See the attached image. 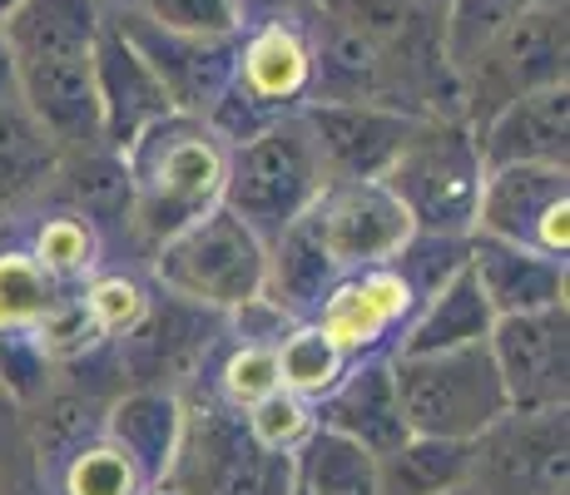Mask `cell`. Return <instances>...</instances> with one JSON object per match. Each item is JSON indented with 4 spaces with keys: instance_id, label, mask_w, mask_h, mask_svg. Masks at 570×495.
<instances>
[{
    "instance_id": "obj_1",
    "label": "cell",
    "mask_w": 570,
    "mask_h": 495,
    "mask_svg": "<svg viewBox=\"0 0 570 495\" xmlns=\"http://www.w3.org/2000/svg\"><path fill=\"white\" fill-rule=\"evenodd\" d=\"M0 36L16 65V99L55 139V149L75 154L105 145L100 99H95L100 6L95 0H20Z\"/></svg>"
},
{
    "instance_id": "obj_2",
    "label": "cell",
    "mask_w": 570,
    "mask_h": 495,
    "mask_svg": "<svg viewBox=\"0 0 570 495\" xmlns=\"http://www.w3.org/2000/svg\"><path fill=\"white\" fill-rule=\"evenodd\" d=\"M129 169V238L139 263L174 234L224 204L228 145L208 119L169 115L125 149Z\"/></svg>"
},
{
    "instance_id": "obj_3",
    "label": "cell",
    "mask_w": 570,
    "mask_h": 495,
    "mask_svg": "<svg viewBox=\"0 0 570 495\" xmlns=\"http://www.w3.org/2000/svg\"><path fill=\"white\" fill-rule=\"evenodd\" d=\"M323 164H317L313 135L298 115H283L273 125L254 129L248 139L228 145V169H224V204L244 228H254L263 244L298 224L323 194Z\"/></svg>"
},
{
    "instance_id": "obj_4",
    "label": "cell",
    "mask_w": 570,
    "mask_h": 495,
    "mask_svg": "<svg viewBox=\"0 0 570 495\" xmlns=\"http://www.w3.org/2000/svg\"><path fill=\"white\" fill-rule=\"evenodd\" d=\"M164 486L179 495H293V456L263 446L244 412L199 387L184 396V432Z\"/></svg>"
},
{
    "instance_id": "obj_5",
    "label": "cell",
    "mask_w": 570,
    "mask_h": 495,
    "mask_svg": "<svg viewBox=\"0 0 570 495\" xmlns=\"http://www.w3.org/2000/svg\"><path fill=\"white\" fill-rule=\"evenodd\" d=\"M263 258L268 248L254 228H244L228 208H214L149 253L145 273L159 293L184 297L204 313L234 317L263 297Z\"/></svg>"
},
{
    "instance_id": "obj_6",
    "label": "cell",
    "mask_w": 570,
    "mask_h": 495,
    "mask_svg": "<svg viewBox=\"0 0 570 495\" xmlns=\"http://www.w3.org/2000/svg\"><path fill=\"white\" fill-rule=\"evenodd\" d=\"M481 179H487V164H481L471 125L426 119L377 184L402 204L412 234H471Z\"/></svg>"
},
{
    "instance_id": "obj_7",
    "label": "cell",
    "mask_w": 570,
    "mask_h": 495,
    "mask_svg": "<svg viewBox=\"0 0 570 495\" xmlns=\"http://www.w3.org/2000/svg\"><path fill=\"white\" fill-rule=\"evenodd\" d=\"M392 377L412 436L476 442L511 412L487 343L432 352V357H392Z\"/></svg>"
},
{
    "instance_id": "obj_8",
    "label": "cell",
    "mask_w": 570,
    "mask_h": 495,
    "mask_svg": "<svg viewBox=\"0 0 570 495\" xmlns=\"http://www.w3.org/2000/svg\"><path fill=\"white\" fill-rule=\"evenodd\" d=\"M570 20H566V0L551 6H525L521 16H511L507 26L491 36V46L471 60V70L462 75V119L471 129L501 109L507 99L531 95V90H551L566 85L570 70Z\"/></svg>"
},
{
    "instance_id": "obj_9",
    "label": "cell",
    "mask_w": 570,
    "mask_h": 495,
    "mask_svg": "<svg viewBox=\"0 0 570 495\" xmlns=\"http://www.w3.org/2000/svg\"><path fill=\"white\" fill-rule=\"evenodd\" d=\"M224 343H228V317L204 313V307L155 288L149 313L109 347H115V367L125 387H159L189 396L194 387H204Z\"/></svg>"
},
{
    "instance_id": "obj_10",
    "label": "cell",
    "mask_w": 570,
    "mask_h": 495,
    "mask_svg": "<svg viewBox=\"0 0 570 495\" xmlns=\"http://www.w3.org/2000/svg\"><path fill=\"white\" fill-rule=\"evenodd\" d=\"M471 234L507 238V244L570 263V164L487 169Z\"/></svg>"
},
{
    "instance_id": "obj_11",
    "label": "cell",
    "mask_w": 570,
    "mask_h": 495,
    "mask_svg": "<svg viewBox=\"0 0 570 495\" xmlns=\"http://www.w3.org/2000/svg\"><path fill=\"white\" fill-rule=\"evenodd\" d=\"M570 422L566 412H507L471 442L476 495H566Z\"/></svg>"
},
{
    "instance_id": "obj_12",
    "label": "cell",
    "mask_w": 570,
    "mask_h": 495,
    "mask_svg": "<svg viewBox=\"0 0 570 495\" xmlns=\"http://www.w3.org/2000/svg\"><path fill=\"white\" fill-rule=\"evenodd\" d=\"M511 412H566L570 406V307L497 317L487 337Z\"/></svg>"
},
{
    "instance_id": "obj_13",
    "label": "cell",
    "mask_w": 570,
    "mask_h": 495,
    "mask_svg": "<svg viewBox=\"0 0 570 495\" xmlns=\"http://www.w3.org/2000/svg\"><path fill=\"white\" fill-rule=\"evenodd\" d=\"M303 218H308V228L317 234V244L327 248V258L337 263V273L382 268L412 238L402 204L377 179L323 184V194L313 198V208Z\"/></svg>"
},
{
    "instance_id": "obj_14",
    "label": "cell",
    "mask_w": 570,
    "mask_h": 495,
    "mask_svg": "<svg viewBox=\"0 0 570 495\" xmlns=\"http://www.w3.org/2000/svg\"><path fill=\"white\" fill-rule=\"evenodd\" d=\"M100 16L145 55V65L159 75L164 95H169L174 115H194V119L214 115L218 99L228 95V80H234L238 40L174 36V30H159V26H149V20L129 16V10H115V6H100Z\"/></svg>"
},
{
    "instance_id": "obj_15",
    "label": "cell",
    "mask_w": 570,
    "mask_h": 495,
    "mask_svg": "<svg viewBox=\"0 0 570 495\" xmlns=\"http://www.w3.org/2000/svg\"><path fill=\"white\" fill-rule=\"evenodd\" d=\"M303 125L313 135L323 179L353 184V179H382L392 169V159L402 154V145L426 119L387 105H308Z\"/></svg>"
},
{
    "instance_id": "obj_16",
    "label": "cell",
    "mask_w": 570,
    "mask_h": 495,
    "mask_svg": "<svg viewBox=\"0 0 570 495\" xmlns=\"http://www.w3.org/2000/svg\"><path fill=\"white\" fill-rule=\"evenodd\" d=\"M416 297L407 283L382 263V268H357L343 273L333 283V293L323 297L313 323L333 337L347 357H372V352H397L402 327L412 323Z\"/></svg>"
},
{
    "instance_id": "obj_17",
    "label": "cell",
    "mask_w": 570,
    "mask_h": 495,
    "mask_svg": "<svg viewBox=\"0 0 570 495\" xmlns=\"http://www.w3.org/2000/svg\"><path fill=\"white\" fill-rule=\"evenodd\" d=\"M313 422L323 432L343 436V442L387 456L392 446L407 442V416L397 402V377H392V352H372V357H353L347 372L313 402Z\"/></svg>"
},
{
    "instance_id": "obj_18",
    "label": "cell",
    "mask_w": 570,
    "mask_h": 495,
    "mask_svg": "<svg viewBox=\"0 0 570 495\" xmlns=\"http://www.w3.org/2000/svg\"><path fill=\"white\" fill-rule=\"evenodd\" d=\"M95 99H100V139L115 154H125L145 129H155L159 119L174 115L159 75L105 16L100 40H95Z\"/></svg>"
},
{
    "instance_id": "obj_19",
    "label": "cell",
    "mask_w": 570,
    "mask_h": 495,
    "mask_svg": "<svg viewBox=\"0 0 570 495\" xmlns=\"http://www.w3.org/2000/svg\"><path fill=\"white\" fill-rule=\"evenodd\" d=\"M476 149L487 169L517 164H570V85L531 90L491 109L476 129Z\"/></svg>"
},
{
    "instance_id": "obj_20",
    "label": "cell",
    "mask_w": 570,
    "mask_h": 495,
    "mask_svg": "<svg viewBox=\"0 0 570 495\" xmlns=\"http://www.w3.org/2000/svg\"><path fill=\"white\" fill-rule=\"evenodd\" d=\"M466 273L476 278L491 317L561 307L570 293V263L546 258V253L521 248V244H507V238H487V234H471Z\"/></svg>"
},
{
    "instance_id": "obj_21",
    "label": "cell",
    "mask_w": 570,
    "mask_h": 495,
    "mask_svg": "<svg viewBox=\"0 0 570 495\" xmlns=\"http://www.w3.org/2000/svg\"><path fill=\"white\" fill-rule=\"evenodd\" d=\"M179 432H184V396L179 392L125 387L109 396V406H105V442L119 446L135 461L145 486H159V481L169 476Z\"/></svg>"
},
{
    "instance_id": "obj_22",
    "label": "cell",
    "mask_w": 570,
    "mask_h": 495,
    "mask_svg": "<svg viewBox=\"0 0 570 495\" xmlns=\"http://www.w3.org/2000/svg\"><path fill=\"white\" fill-rule=\"evenodd\" d=\"M263 248H268V258H263V303L278 317H288V323H313L323 297L333 293V283L343 278V273L327 258V248L317 244L308 218L288 224Z\"/></svg>"
},
{
    "instance_id": "obj_23",
    "label": "cell",
    "mask_w": 570,
    "mask_h": 495,
    "mask_svg": "<svg viewBox=\"0 0 570 495\" xmlns=\"http://www.w3.org/2000/svg\"><path fill=\"white\" fill-rule=\"evenodd\" d=\"M55 164H60L55 139L26 115L20 99H6L0 105V228L20 224L30 208L46 204Z\"/></svg>"
},
{
    "instance_id": "obj_24",
    "label": "cell",
    "mask_w": 570,
    "mask_h": 495,
    "mask_svg": "<svg viewBox=\"0 0 570 495\" xmlns=\"http://www.w3.org/2000/svg\"><path fill=\"white\" fill-rule=\"evenodd\" d=\"M491 307L481 297L476 278L462 268L446 288H436L422 307L412 313V323L402 327L397 352L392 357H432V352H456V347H476L491 337Z\"/></svg>"
},
{
    "instance_id": "obj_25",
    "label": "cell",
    "mask_w": 570,
    "mask_h": 495,
    "mask_svg": "<svg viewBox=\"0 0 570 495\" xmlns=\"http://www.w3.org/2000/svg\"><path fill=\"white\" fill-rule=\"evenodd\" d=\"M10 228H20L26 253L60 283V288H85V283L109 263V244L100 238V228L85 224L80 214H70V208H60V204L30 208V214Z\"/></svg>"
},
{
    "instance_id": "obj_26",
    "label": "cell",
    "mask_w": 570,
    "mask_h": 495,
    "mask_svg": "<svg viewBox=\"0 0 570 495\" xmlns=\"http://www.w3.org/2000/svg\"><path fill=\"white\" fill-rule=\"evenodd\" d=\"M471 491V442L407 436L377 456V495H456Z\"/></svg>"
},
{
    "instance_id": "obj_27",
    "label": "cell",
    "mask_w": 570,
    "mask_h": 495,
    "mask_svg": "<svg viewBox=\"0 0 570 495\" xmlns=\"http://www.w3.org/2000/svg\"><path fill=\"white\" fill-rule=\"evenodd\" d=\"M293 495H377V456L313 426L293 451Z\"/></svg>"
},
{
    "instance_id": "obj_28",
    "label": "cell",
    "mask_w": 570,
    "mask_h": 495,
    "mask_svg": "<svg viewBox=\"0 0 570 495\" xmlns=\"http://www.w3.org/2000/svg\"><path fill=\"white\" fill-rule=\"evenodd\" d=\"M204 392L218 396L228 412H254L258 402H268L273 392H283L278 343H238V337H228L224 352L214 357V367H208Z\"/></svg>"
},
{
    "instance_id": "obj_29",
    "label": "cell",
    "mask_w": 570,
    "mask_h": 495,
    "mask_svg": "<svg viewBox=\"0 0 570 495\" xmlns=\"http://www.w3.org/2000/svg\"><path fill=\"white\" fill-rule=\"evenodd\" d=\"M347 352L333 343L317 323H293L288 333L278 337V377L283 392L303 396V402H317L323 392H333V382L347 372Z\"/></svg>"
},
{
    "instance_id": "obj_30",
    "label": "cell",
    "mask_w": 570,
    "mask_h": 495,
    "mask_svg": "<svg viewBox=\"0 0 570 495\" xmlns=\"http://www.w3.org/2000/svg\"><path fill=\"white\" fill-rule=\"evenodd\" d=\"M95 6L129 10L159 30L199 40H238L244 30V0H95Z\"/></svg>"
},
{
    "instance_id": "obj_31",
    "label": "cell",
    "mask_w": 570,
    "mask_h": 495,
    "mask_svg": "<svg viewBox=\"0 0 570 495\" xmlns=\"http://www.w3.org/2000/svg\"><path fill=\"white\" fill-rule=\"evenodd\" d=\"M80 303L90 307L95 327H100L109 343H119V337H125L129 327L149 313V303H155V283H149L145 268H129V263L119 268V263H105V268L80 288Z\"/></svg>"
},
{
    "instance_id": "obj_32",
    "label": "cell",
    "mask_w": 570,
    "mask_h": 495,
    "mask_svg": "<svg viewBox=\"0 0 570 495\" xmlns=\"http://www.w3.org/2000/svg\"><path fill=\"white\" fill-rule=\"evenodd\" d=\"M525 6H551V0H446L442 50H446V65H452L456 80H462L471 70V60L491 46V36H497L511 16H521Z\"/></svg>"
},
{
    "instance_id": "obj_33",
    "label": "cell",
    "mask_w": 570,
    "mask_h": 495,
    "mask_svg": "<svg viewBox=\"0 0 570 495\" xmlns=\"http://www.w3.org/2000/svg\"><path fill=\"white\" fill-rule=\"evenodd\" d=\"M46 486L50 495H145V476L135 471V461L125 451L95 436L90 446H80L55 471Z\"/></svg>"
},
{
    "instance_id": "obj_34",
    "label": "cell",
    "mask_w": 570,
    "mask_h": 495,
    "mask_svg": "<svg viewBox=\"0 0 570 495\" xmlns=\"http://www.w3.org/2000/svg\"><path fill=\"white\" fill-rule=\"evenodd\" d=\"M466 253H471V234H412L387 268L407 283V293L422 307L436 288H446L466 268Z\"/></svg>"
},
{
    "instance_id": "obj_35",
    "label": "cell",
    "mask_w": 570,
    "mask_h": 495,
    "mask_svg": "<svg viewBox=\"0 0 570 495\" xmlns=\"http://www.w3.org/2000/svg\"><path fill=\"white\" fill-rule=\"evenodd\" d=\"M244 422H248V432L258 436L263 446H273V451H298L303 442H308V432H313V402H303V396H293V392H273L268 402H258L254 412H244Z\"/></svg>"
},
{
    "instance_id": "obj_36",
    "label": "cell",
    "mask_w": 570,
    "mask_h": 495,
    "mask_svg": "<svg viewBox=\"0 0 570 495\" xmlns=\"http://www.w3.org/2000/svg\"><path fill=\"white\" fill-rule=\"evenodd\" d=\"M6 99H16V65H10V46L6 36H0V105Z\"/></svg>"
},
{
    "instance_id": "obj_37",
    "label": "cell",
    "mask_w": 570,
    "mask_h": 495,
    "mask_svg": "<svg viewBox=\"0 0 570 495\" xmlns=\"http://www.w3.org/2000/svg\"><path fill=\"white\" fill-rule=\"evenodd\" d=\"M16 6H20V0H0V26H6V20L16 16Z\"/></svg>"
},
{
    "instance_id": "obj_38",
    "label": "cell",
    "mask_w": 570,
    "mask_h": 495,
    "mask_svg": "<svg viewBox=\"0 0 570 495\" xmlns=\"http://www.w3.org/2000/svg\"><path fill=\"white\" fill-rule=\"evenodd\" d=\"M145 495H179V491H174V486H164V481H159V486H145Z\"/></svg>"
},
{
    "instance_id": "obj_39",
    "label": "cell",
    "mask_w": 570,
    "mask_h": 495,
    "mask_svg": "<svg viewBox=\"0 0 570 495\" xmlns=\"http://www.w3.org/2000/svg\"><path fill=\"white\" fill-rule=\"evenodd\" d=\"M10 416H16V412H10V402H6V396H0V426H6Z\"/></svg>"
},
{
    "instance_id": "obj_40",
    "label": "cell",
    "mask_w": 570,
    "mask_h": 495,
    "mask_svg": "<svg viewBox=\"0 0 570 495\" xmlns=\"http://www.w3.org/2000/svg\"><path fill=\"white\" fill-rule=\"evenodd\" d=\"M10 422H16V416H10ZM10 422H6V426H10ZM6 426H0V432H6Z\"/></svg>"
}]
</instances>
